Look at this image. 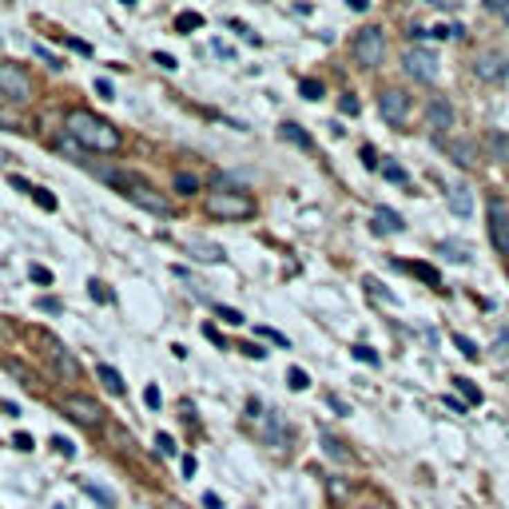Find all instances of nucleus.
<instances>
[{
  "label": "nucleus",
  "mask_w": 509,
  "mask_h": 509,
  "mask_svg": "<svg viewBox=\"0 0 509 509\" xmlns=\"http://www.w3.org/2000/svg\"><path fill=\"white\" fill-rule=\"evenodd\" d=\"M445 410H454V414H465V402H461V398H445Z\"/></svg>",
  "instance_id": "nucleus-53"
},
{
  "label": "nucleus",
  "mask_w": 509,
  "mask_h": 509,
  "mask_svg": "<svg viewBox=\"0 0 509 509\" xmlns=\"http://www.w3.org/2000/svg\"><path fill=\"white\" fill-rule=\"evenodd\" d=\"M88 295H92L95 302H111V290L100 283V279H92V283H88Z\"/></svg>",
  "instance_id": "nucleus-37"
},
{
  "label": "nucleus",
  "mask_w": 509,
  "mask_h": 509,
  "mask_svg": "<svg viewBox=\"0 0 509 509\" xmlns=\"http://www.w3.org/2000/svg\"><path fill=\"white\" fill-rule=\"evenodd\" d=\"M143 402H147L151 410H159V402H163V394H159V386H147V390H143Z\"/></svg>",
  "instance_id": "nucleus-44"
},
{
  "label": "nucleus",
  "mask_w": 509,
  "mask_h": 509,
  "mask_svg": "<svg viewBox=\"0 0 509 509\" xmlns=\"http://www.w3.org/2000/svg\"><path fill=\"white\" fill-rule=\"evenodd\" d=\"M374 231H386V235H402V231H406V219H402V215H398L394 207H378V211H374Z\"/></svg>",
  "instance_id": "nucleus-15"
},
{
  "label": "nucleus",
  "mask_w": 509,
  "mask_h": 509,
  "mask_svg": "<svg viewBox=\"0 0 509 509\" xmlns=\"http://www.w3.org/2000/svg\"><path fill=\"white\" fill-rule=\"evenodd\" d=\"M203 506H207V509H223V506H219V497H215V493H203Z\"/></svg>",
  "instance_id": "nucleus-56"
},
{
  "label": "nucleus",
  "mask_w": 509,
  "mask_h": 509,
  "mask_svg": "<svg viewBox=\"0 0 509 509\" xmlns=\"http://www.w3.org/2000/svg\"><path fill=\"white\" fill-rule=\"evenodd\" d=\"M219 318H223V322H231V326H243V322H247L235 306H219Z\"/></svg>",
  "instance_id": "nucleus-40"
},
{
  "label": "nucleus",
  "mask_w": 509,
  "mask_h": 509,
  "mask_svg": "<svg viewBox=\"0 0 509 509\" xmlns=\"http://www.w3.org/2000/svg\"><path fill=\"white\" fill-rule=\"evenodd\" d=\"M362 163L374 172V167H378V151H374V147H362Z\"/></svg>",
  "instance_id": "nucleus-49"
},
{
  "label": "nucleus",
  "mask_w": 509,
  "mask_h": 509,
  "mask_svg": "<svg viewBox=\"0 0 509 509\" xmlns=\"http://www.w3.org/2000/svg\"><path fill=\"white\" fill-rule=\"evenodd\" d=\"M426 36H429V28H418V24L410 28V40H426Z\"/></svg>",
  "instance_id": "nucleus-57"
},
{
  "label": "nucleus",
  "mask_w": 509,
  "mask_h": 509,
  "mask_svg": "<svg viewBox=\"0 0 509 509\" xmlns=\"http://www.w3.org/2000/svg\"><path fill=\"white\" fill-rule=\"evenodd\" d=\"M52 450H56L60 458H72V454H76V445L68 442V438H52Z\"/></svg>",
  "instance_id": "nucleus-41"
},
{
  "label": "nucleus",
  "mask_w": 509,
  "mask_h": 509,
  "mask_svg": "<svg viewBox=\"0 0 509 509\" xmlns=\"http://www.w3.org/2000/svg\"><path fill=\"white\" fill-rule=\"evenodd\" d=\"M12 187H16V191H28V195H32V183L24 179V175H12Z\"/></svg>",
  "instance_id": "nucleus-54"
},
{
  "label": "nucleus",
  "mask_w": 509,
  "mask_h": 509,
  "mask_svg": "<svg viewBox=\"0 0 509 509\" xmlns=\"http://www.w3.org/2000/svg\"><path fill=\"white\" fill-rule=\"evenodd\" d=\"M12 445L20 450V454H32V450H36V442H32V434H16V438H12Z\"/></svg>",
  "instance_id": "nucleus-42"
},
{
  "label": "nucleus",
  "mask_w": 509,
  "mask_h": 509,
  "mask_svg": "<svg viewBox=\"0 0 509 509\" xmlns=\"http://www.w3.org/2000/svg\"><path fill=\"white\" fill-rule=\"evenodd\" d=\"M28 275H32V283L52 286V270H48V267H40V263H32V267H28Z\"/></svg>",
  "instance_id": "nucleus-36"
},
{
  "label": "nucleus",
  "mask_w": 509,
  "mask_h": 509,
  "mask_svg": "<svg viewBox=\"0 0 509 509\" xmlns=\"http://www.w3.org/2000/svg\"><path fill=\"white\" fill-rule=\"evenodd\" d=\"M32 199L44 207V211H56V195H52L48 187H32Z\"/></svg>",
  "instance_id": "nucleus-33"
},
{
  "label": "nucleus",
  "mask_w": 509,
  "mask_h": 509,
  "mask_svg": "<svg viewBox=\"0 0 509 509\" xmlns=\"http://www.w3.org/2000/svg\"><path fill=\"white\" fill-rule=\"evenodd\" d=\"M156 450L163 454V458H175V454H179V445H175L172 434H156Z\"/></svg>",
  "instance_id": "nucleus-31"
},
{
  "label": "nucleus",
  "mask_w": 509,
  "mask_h": 509,
  "mask_svg": "<svg viewBox=\"0 0 509 509\" xmlns=\"http://www.w3.org/2000/svg\"><path fill=\"white\" fill-rule=\"evenodd\" d=\"M454 346H458L465 358H477V342H474V338H465V334H454Z\"/></svg>",
  "instance_id": "nucleus-35"
},
{
  "label": "nucleus",
  "mask_w": 509,
  "mask_h": 509,
  "mask_svg": "<svg viewBox=\"0 0 509 509\" xmlns=\"http://www.w3.org/2000/svg\"><path fill=\"white\" fill-rule=\"evenodd\" d=\"M0 127H4V131H20V127H24V115H20L16 104H8V100H0Z\"/></svg>",
  "instance_id": "nucleus-20"
},
{
  "label": "nucleus",
  "mask_w": 509,
  "mask_h": 509,
  "mask_svg": "<svg viewBox=\"0 0 509 509\" xmlns=\"http://www.w3.org/2000/svg\"><path fill=\"white\" fill-rule=\"evenodd\" d=\"M64 44L72 48V52H80V56H92V44H84V40H76V36H64Z\"/></svg>",
  "instance_id": "nucleus-43"
},
{
  "label": "nucleus",
  "mask_w": 509,
  "mask_h": 509,
  "mask_svg": "<svg viewBox=\"0 0 509 509\" xmlns=\"http://www.w3.org/2000/svg\"><path fill=\"white\" fill-rule=\"evenodd\" d=\"M211 48H215V56H223V60H235V48H227L223 40H215Z\"/></svg>",
  "instance_id": "nucleus-48"
},
{
  "label": "nucleus",
  "mask_w": 509,
  "mask_h": 509,
  "mask_svg": "<svg viewBox=\"0 0 509 509\" xmlns=\"http://www.w3.org/2000/svg\"><path fill=\"white\" fill-rule=\"evenodd\" d=\"M286 386H290V390H306V386H311V378H306V370H302V366H290V370H286Z\"/></svg>",
  "instance_id": "nucleus-27"
},
{
  "label": "nucleus",
  "mask_w": 509,
  "mask_h": 509,
  "mask_svg": "<svg viewBox=\"0 0 509 509\" xmlns=\"http://www.w3.org/2000/svg\"><path fill=\"white\" fill-rule=\"evenodd\" d=\"M95 92L104 95V100H111V95H115V88H111V80H95Z\"/></svg>",
  "instance_id": "nucleus-50"
},
{
  "label": "nucleus",
  "mask_w": 509,
  "mask_h": 509,
  "mask_svg": "<svg viewBox=\"0 0 509 509\" xmlns=\"http://www.w3.org/2000/svg\"><path fill=\"white\" fill-rule=\"evenodd\" d=\"M438 254H445L450 263H470V251H465L461 243H442V247H438Z\"/></svg>",
  "instance_id": "nucleus-26"
},
{
  "label": "nucleus",
  "mask_w": 509,
  "mask_h": 509,
  "mask_svg": "<svg viewBox=\"0 0 509 509\" xmlns=\"http://www.w3.org/2000/svg\"><path fill=\"white\" fill-rule=\"evenodd\" d=\"M187 254H191V259H199V263H223V259H227V251H223L219 243L199 239V235L187 239Z\"/></svg>",
  "instance_id": "nucleus-14"
},
{
  "label": "nucleus",
  "mask_w": 509,
  "mask_h": 509,
  "mask_svg": "<svg viewBox=\"0 0 509 509\" xmlns=\"http://www.w3.org/2000/svg\"><path fill=\"white\" fill-rule=\"evenodd\" d=\"M490 239L501 254H509V203L497 195L490 199Z\"/></svg>",
  "instance_id": "nucleus-9"
},
{
  "label": "nucleus",
  "mask_w": 509,
  "mask_h": 509,
  "mask_svg": "<svg viewBox=\"0 0 509 509\" xmlns=\"http://www.w3.org/2000/svg\"><path fill=\"white\" fill-rule=\"evenodd\" d=\"M108 183H115V187L124 191L127 199L136 207H143V211H151V215H172V199L167 195H159L147 179H140V175H131V172H111V179Z\"/></svg>",
  "instance_id": "nucleus-2"
},
{
  "label": "nucleus",
  "mask_w": 509,
  "mask_h": 509,
  "mask_svg": "<svg viewBox=\"0 0 509 509\" xmlns=\"http://www.w3.org/2000/svg\"><path fill=\"white\" fill-rule=\"evenodd\" d=\"M358 108H362V104H358V100H354L350 92L338 100V111H342V115H358Z\"/></svg>",
  "instance_id": "nucleus-39"
},
{
  "label": "nucleus",
  "mask_w": 509,
  "mask_h": 509,
  "mask_svg": "<svg viewBox=\"0 0 509 509\" xmlns=\"http://www.w3.org/2000/svg\"><path fill=\"white\" fill-rule=\"evenodd\" d=\"M259 334H263L267 342H275V346H286V350H290V338H286L283 331H275V326H259Z\"/></svg>",
  "instance_id": "nucleus-34"
},
{
  "label": "nucleus",
  "mask_w": 509,
  "mask_h": 509,
  "mask_svg": "<svg viewBox=\"0 0 509 509\" xmlns=\"http://www.w3.org/2000/svg\"><path fill=\"white\" fill-rule=\"evenodd\" d=\"M279 140H283V143H295V147H302V151L315 143V140H311V131H302L295 120H283V124H279Z\"/></svg>",
  "instance_id": "nucleus-17"
},
{
  "label": "nucleus",
  "mask_w": 509,
  "mask_h": 509,
  "mask_svg": "<svg viewBox=\"0 0 509 509\" xmlns=\"http://www.w3.org/2000/svg\"><path fill=\"white\" fill-rule=\"evenodd\" d=\"M378 111L390 127H402L410 120V95L402 92V88H386V92L378 95Z\"/></svg>",
  "instance_id": "nucleus-8"
},
{
  "label": "nucleus",
  "mask_w": 509,
  "mask_h": 509,
  "mask_svg": "<svg viewBox=\"0 0 509 509\" xmlns=\"http://www.w3.org/2000/svg\"><path fill=\"white\" fill-rule=\"evenodd\" d=\"M195 28H203V16L199 12H179L175 16V32H195Z\"/></svg>",
  "instance_id": "nucleus-25"
},
{
  "label": "nucleus",
  "mask_w": 509,
  "mask_h": 509,
  "mask_svg": "<svg viewBox=\"0 0 509 509\" xmlns=\"http://www.w3.org/2000/svg\"><path fill=\"white\" fill-rule=\"evenodd\" d=\"M410 270L422 279L426 286H438L442 290V275H438V267H429V263H410Z\"/></svg>",
  "instance_id": "nucleus-22"
},
{
  "label": "nucleus",
  "mask_w": 509,
  "mask_h": 509,
  "mask_svg": "<svg viewBox=\"0 0 509 509\" xmlns=\"http://www.w3.org/2000/svg\"><path fill=\"white\" fill-rule=\"evenodd\" d=\"M195 470H199V461H195V458L187 454V458H183V474H187V477H195Z\"/></svg>",
  "instance_id": "nucleus-55"
},
{
  "label": "nucleus",
  "mask_w": 509,
  "mask_h": 509,
  "mask_svg": "<svg viewBox=\"0 0 509 509\" xmlns=\"http://www.w3.org/2000/svg\"><path fill=\"white\" fill-rule=\"evenodd\" d=\"M203 334L211 338V342H215V346H223V350H227V342H223V334L215 331V326H203Z\"/></svg>",
  "instance_id": "nucleus-51"
},
{
  "label": "nucleus",
  "mask_w": 509,
  "mask_h": 509,
  "mask_svg": "<svg viewBox=\"0 0 509 509\" xmlns=\"http://www.w3.org/2000/svg\"><path fill=\"white\" fill-rule=\"evenodd\" d=\"M32 52H36L40 60H48V68H64V60H60V56H56V52H48L44 44H36V48H32Z\"/></svg>",
  "instance_id": "nucleus-38"
},
{
  "label": "nucleus",
  "mask_w": 509,
  "mask_h": 509,
  "mask_svg": "<svg viewBox=\"0 0 509 509\" xmlns=\"http://www.w3.org/2000/svg\"><path fill=\"white\" fill-rule=\"evenodd\" d=\"M32 95H36V84L20 64H0V100L24 108V104H32Z\"/></svg>",
  "instance_id": "nucleus-4"
},
{
  "label": "nucleus",
  "mask_w": 509,
  "mask_h": 509,
  "mask_svg": "<svg viewBox=\"0 0 509 509\" xmlns=\"http://www.w3.org/2000/svg\"><path fill=\"white\" fill-rule=\"evenodd\" d=\"M95 378L104 382V390H108V394H115V398H120V394L127 390V386H124V378H120V370H115V366H108V362H100V366H95Z\"/></svg>",
  "instance_id": "nucleus-18"
},
{
  "label": "nucleus",
  "mask_w": 509,
  "mask_h": 509,
  "mask_svg": "<svg viewBox=\"0 0 509 509\" xmlns=\"http://www.w3.org/2000/svg\"><path fill=\"white\" fill-rule=\"evenodd\" d=\"M64 131H68L72 143L88 147V151H120V131H115L108 120H100L95 111H84V108L68 111Z\"/></svg>",
  "instance_id": "nucleus-1"
},
{
  "label": "nucleus",
  "mask_w": 509,
  "mask_h": 509,
  "mask_svg": "<svg viewBox=\"0 0 509 509\" xmlns=\"http://www.w3.org/2000/svg\"><path fill=\"white\" fill-rule=\"evenodd\" d=\"M44 354L52 358V366H56V374H60L64 382H80V362L72 358V350H64L56 338H48V342H44Z\"/></svg>",
  "instance_id": "nucleus-11"
},
{
  "label": "nucleus",
  "mask_w": 509,
  "mask_h": 509,
  "mask_svg": "<svg viewBox=\"0 0 509 509\" xmlns=\"http://www.w3.org/2000/svg\"><path fill=\"white\" fill-rule=\"evenodd\" d=\"M156 64L163 68V72H175L179 64H175V56H167V52H156Z\"/></svg>",
  "instance_id": "nucleus-45"
},
{
  "label": "nucleus",
  "mask_w": 509,
  "mask_h": 509,
  "mask_svg": "<svg viewBox=\"0 0 509 509\" xmlns=\"http://www.w3.org/2000/svg\"><path fill=\"white\" fill-rule=\"evenodd\" d=\"M442 147H445V156L454 159L458 167H477V143L474 140H442Z\"/></svg>",
  "instance_id": "nucleus-13"
},
{
  "label": "nucleus",
  "mask_w": 509,
  "mask_h": 509,
  "mask_svg": "<svg viewBox=\"0 0 509 509\" xmlns=\"http://www.w3.org/2000/svg\"><path fill=\"white\" fill-rule=\"evenodd\" d=\"M40 311H48V315H60V302H56V299H40Z\"/></svg>",
  "instance_id": "nucleus-52"
},
{
  "label": "nucleus",
  "mask_w": 509,
  "mask_h": 509,
  "mask_svg": "<svg viewBox=\"0 0 509 509\" xmlns=\"http://www.w3.org/2000/svg\"><path fill=\"white\" fill-rule=\"evenodd\" d=\"M350 354H354L358 362H366V366H378V362H382V358H378V350H370L366 342H354V346H350Z\"/></svg>",
  "instance_id": "nucleus-28"
},
{
  "label": "nucleus",
  "mask_w": 509,
  "mask_h": 509,
  "mask_svg": "<svg viewBox=\"0 0 509 509\" xmlns=\"http://www.w3.org/2000/svg\"><path fill=\"white\" fill-rule=\"evenodd\" d=\"M501 20H506V24H509V8H506V12H501Z\"/></svg>",
  "instance_id": "nucleus-58"
},
{
  "label": "nucleus",
  "mask_w": 509,
  "mask_h": 509,
  "mask_svg": "<svg viewBox=\"0 0 509 509\" xmlns=\"http://www.w3.org/2000/svg\"><path fill=\"white\" fill-rule=\"evenodd\" d=\"M474 76L485 80V84L509 76V56H506V52H493V48L477 52V56H474Z\"/></svg>",
  "instance_id": "nucleus-10"
},
{
  "label": "nucleus",
  "mask_w": 509,
  "mask_h": 509,
  "mask_svg": "<svg viewBox=\"0 0 509 509\" xmlns=\"http://www.w3.org/2000/svg\"><path fill=\"white\" fill-rule=\"evenodd\" d=\"M485 156L493 159V163H509V136L506 131H485Z\"/></svg>",
  "instance_id": "nucleus-16"
},
{
  "label": "nucleus",
  "mask_w": 509,
  "mask_h": 509,
  "mask_svg": "<svg viewBox=\"0 0 509 509\" xmlns=\"http://www.w3.org/2000/svg\"><path fill=\"white\" fill-rule=\"evenodd\" d=\"M318 438H322V450H326V458H334V461H350V450H346L342 442H338L334 434H326V429H322Z\"/></svg>",
  "instance_id": "nucleus-21"
},
{
  "label": "nucleus",
  "mask_w": 509,
  "mask_h": 509,
  "mask_svg": "<svg viewBox=\"0 0 509 509\" xmlns=\"http://www.w3.org/2000/svg\"><path fill=\"white\" fill-rule=\"evenodd\" d=\"M454 120H458V115H454V104H450L445 95H434V100L426 104V124L434 127V131H445V127H454Z\"/></svg>",
  "instance_id": "nucleus-12"
},
{
  "label": "nucleus",
  "mask_w": 509,
  "mask_h": 509,
  "mask_svg": "<svg viewBox=\"0 0 509 509\" xmlns=\"http://www.w3.org/2000/svg\"><path fill=\"white\" fill-rule=\"evenodd\" d=\"M243 354H247V358H254V362H263V358H267V350L259 346V342H247V350H243Z\"/></svg>",
  "instance_id": "nucleus-46"
},
{
  "label": "nucleus",
  "mask_w": 509,
  "mask_h": 509,
  "mask_svg": "<svg viewBox=\"0 0 509 509\" xmlns=\"http://www.w3.org/2000/svg\"><path fill=\"white\" fill-rule=\"evenodd\" d=\"M454 386H458L461 402H470V406H481V390H477L470 378H454Z\"/></svg>",
  "instance_id": "nucleus-23"
},
{
  "label": "nucleus",
  "mask_w": 509,
  "mask_h": 509,
  "mask_svg": "<svg viewBox=\"0 0 509 509\" xmlns=\"http://www.w3.org/2000/svg\"><path fill=\"white\" fill-rule=\"evenodd\" d=\"M299 92H302V100H322V84H318V80H302L299 84Z\"/></svg>",
  "instance_id": "nucleus-32"
},
{
  "label": "nucleus",
  "mask_w": 509,
  "mask_h": 509,
  "mask_svg": "<svg viewBox=\"0 0 509 509\" xmlns=\"http://www.w3.org/2000/svg\"><path fill=\"white\" fill-rule=\"evenodd\" d=\"M450 211L454 215H470L474 211V195H470V187H450Z\"/></svg>",
  "instance_id": "nucleus-19"
},
{
  "label": "nucleus",
  "mask_w": 509,
  "mask_h": 509,
  "mask_svg": "<svg viewBox=\"0 0 509 509\" xmlns=\"http://www.w3.org/2000/svg\"><path fill=\"white\" fill-rule=\"evenodd\" d=\"M350 52H354V60L362 64V68H378L382 56H386V36H382V28H362L358 36H354V44H350Z\"/></svg>",
  "instance_id": "nucleus-5"
},
{
  "label": "nucleus",
  "mask_w": 509,
  "mask_h": 509,
  "mask_svg": "<svg viewBox=\"0 0 509 509\" xmlns=\"http://www.w3.org/2000/svg\"><path fill=\"white\" fill-rule=\"evenodd\" d=\"M207 215H215V219H251L254 199L247 191H235V187L207 191Z\"/></svg>",
  "instance_id": "nucleus-3"
},
{
  "label": "nucleus",
  "mask_w": 509,
  "mask_h": 509,
  "mask_svg": "<svg viewBox=\"0 0 509 509\" xmlns=\"http://www.w3.org/2000/svg\"><path fill=\"white\" fill-rule=\"evenodd\" d=\"M64 414L72 418V422H80V426H104V410H100V402H92V398H84V394H68L64 398Z\"/></svg>",
  "instance_id": "nucleus-7"
},
{
  "label": "nucleus",
  "mask_w": 509,
  "mask_h": 509,
  "mask_svg": "<svg viewBox=\"0 0 509 509\" xmlns=\"http://www.w3.org/2000/svg\"><path fill=\"white\" fill-rule=\"evenodd\" d=\"M402 68H406V76L414 80H426V84H434L438 80V56L429 52V48H406V56H402Z\"/></svg>",
  "instance_id": "nucleus-6"
},
{
  "label": "nucleus",
  "mask_w": 509,
  "mask_h": 509,
  "mask_svg": "<svg viewBox=\"0 0 509 509\" xmlns=\"http://www.w3.org/2000/svg\"><path fill=\"white\" fill-rule=\"evenodd\" d=\"M84 493H92V497H95V501H100L104 509H111V506H115V497H111V493L104 490V485H95V481H84Z\"/></svg>",
  "instance_id": "nucleus-29"
},
{
  "label": "nucleus",
  "mask_w": 509,
  "mask_h": 509,
  "mask_svg": "<svg viewBox=\"0 0 509 509\" xmlns=\"http://www.w3.org/2000/svg\"><path fill=\"white\" fill-rule=\"evenodd\" d=\"M382 179H390V183H406L410 175H406V167H402V163H394V159H382Z\"/></svg>",
  "instance_id": "nucleus-24"
},
{
  "label": "nucleus",
  "mask_w": 509,
  "mask_h": 509,
  "mask_svg": "<svg viewBox=\"0 0 509 509\" xmlns=\"http://www.w3.org/2000/svg\"><path fill=\"white\" fill-rule=\"evenodd\" d=\"M326 402H331V410H334V414H350V406H346V402H342L338 394H326Z\"/></svg>",
  "instance_id": "nucleus-47"
},
{
  "label": "nucleus",
  "mask_w": 509,
  "mask_h": 509,
  "mask_svg": "<svg viewBox=\"0 0 509 509\" xmlns=\"http://www.w3.org/2000/svg\"><path fill=\"white\" fill-rule=\"evenodd\" d=\"M175 191H179V195H195V191H199V179L187 175V172H179L175 175Z\"/></svg>",
  "instance_id": "nucleus-30"
}]
</instances>
